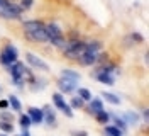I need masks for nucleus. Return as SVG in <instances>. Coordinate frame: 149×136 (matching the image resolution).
<instances>
[{
  "label": "nucleus",
  "mask_w": 149,
  "mask_h": 136,
  "mask_svg": "<svg viewBox=\"0 0 149 136\" xmlns=\"http://www.w3.org/2000/svg\"><path fill=\"white\" fill-rule=\"evenodd\" d=\"M24 10L14 0H0V17L3 20H22Z\"/></svg>",
  "instance_id": "obj_1"
},
{
  "label": "nucleus",
  "mask_w": 149,
  "mask_h": 136,
  "mask_svg": "<svg viewBox=\"0 0 149 136\" xmlns=\"http://www.w3.org/2000/svg\"><path fill=\"white\" fill-rule=\"evenodd\" d=\"M83 49H85L83 39H68L65 49H63V56H65L66 60L76 61V60L83 54Z\"/></svg>",
  "instance_id": "obj_2"
},
{
  "label": "nucleus",
  "mask_w": 149,
  "mask_h": 136,
  "mask_svg": "<svg viewBox=\"0 0 149 136\" xmlns=\"http://www.w3.org/2000/svg\"><path fill=\"white\" fill-rule=\"evenodd\" d=\"M19 60V49L15 44L7 43L0 51V65H3L5 68H9L12 63H15Z\"/></svg>",
  "instance_id": "obj_3"
},
{
  "label": "nucleus",
  "mask_w": 149,
  "mask_h": 136,
  "mask_svg": "<svg viewBox=\"0 0 149 136\" xmlns=\"http://www.w3.org/2000/svg\"><path fill=\"white\" fill-rule=\"evenodd\" d=\"M51 102H53V107L58 109V111H61L63 114H65L66 118H73V109L70 107V104L65 100L63 97V94H59V92H54L53 95H51Z\"/></svg>",
  "instance_id": "obj_4"
},
{
  "label": "nucleus",
  "mask_w": 149,
  "mask_h": 136,
  "mask_svg": "<svg viewBox=\"0 0 149 136\" xmlns=\"http://www.w3.org/2000/svg\"><path fill=\"white\" fill-rule=\"evenodd\" d=\"M26 63L29 65V68H31V70H37V72H49V65H47L42 58H39L37 54L31 53V51L26 53Z\"/></svg>",
  "instance_id": "obj_5"
},
{
  "label": "nucleus",
  "mask_w": 149,
  "mask_h": 136,
  "mask_svg": "<svg viewBox=\"0 0 149 136\" xmlns=\"http://www.w3.org/2000/svg\"><path fill=\"white\" fill-rule=\"evenodd\" d=\"M56 85H58V89H59V94H73V92H76V89H78V82L65 78V77H58Z\"/></svg>",
  "instance_id": "obj_6"
},
{
  "label": "nucleus",
  "mask_w": 149,
  "mask_h": 136,
  "mask_svg": "<svg viewBox=\"0 0 149 136\" xmlns=\"http://www.w3.org/2000/svg\"><path fill=\"white\" fill-rule=\"evenodd\" d=\"M42 114H44V124L47 128H56L58 126V118H56V109L51 106V104H44L42 106Z\"/></svg>",
  "instance_id": "obj_7"
},
{
  "label": "nucleus",
  "mask_w": 149,
  "mask_h": 136,
  "mask_svg": "<svg viewBox=\"0 0 149 136\" xmlns=\"http://www.w3.org/2000/svg\"><path fill=\"white\" fill-rule=\"evenodd\" d=\"M24 37H26L27 41H31V43H39V44H47V43H49V37H47L44 27L37 29L34 32H24Z\"/></svg>",
  "instance_id": "obj_8"
},
{
  "label": "nucleus",
  "mask_w": 149,
  "mask_h": 136,
  "mask_svg": "<svg viewBox=\"0 0 149 136\" xmlns=\"http://www.w3.org/2000/svg\"><path fill=\"white\" fill-rule=\"evenodd\" d=\"M83 111L86 112V114H90V116H95L97 112L103 111V100H102V97H93L90 102H86V104H85Z\"/></svg>",
  "instance_id": "obj_9"
},
{
  "label": "nucleus",
  "mask_w": 149,
  "mask_h": 136,
  "mask_svg": "<svg viewBox=\"0 0 149 136\" xmlns=\"http://www.w3.org/2000/svg\"><path fill=\"white\" fill-rule=\"evenodd\" d=\"M90 77L95 78L97 82H100L103 85H113L115 83V75H110V73H103V72H98V70H95L93 68L92 72H90Z\"/></svg>",
  "instance_id": "obj_10"
},
{
  "label": "nucleus",
  "mask_w": 149,
  "mask_h": 136,
  "mask_svg": "<svg viewBox=\"0 0 149 136\" xmlns=\"http://www.w3.org/2000/svg\"><path fill=\"white\" fill-rule=\"evenodd\" d=\"M26 114L29 116L31 123L36 124V126L42 124V121H44V114H42V109L41 107H34V106H31V107H27V112H26Z\"/></svg>",
  "instance_id": "obj_11"
},
{
  "label": "nucleus",
  "mask_w": 149,
  "mask_h": 136,
  "mask_svg": "<svg viewBox=\"0 0 149 136\" xmlns=\"http://www.w3.org/2000/svg\"><path fill=\"white\" fill-rule=\"evenodd\" d=\"M46 26V22L44 20H41V19H31V20H22V31L24 32H34L37 29H41V27Z\"/></svg>",
  "instance_id": "obj_12"
},
{
  "label": "nucleus",
  "mask_w": 149,
  "mask_h": 136,
  "mask_svg": "<svg viewBox=\"0 0 149 136\" xmlns=\"http://www.w3.org/2000/svg\"><path fill=\"white\" fill-rule=\"evenodd\" d=\"M119 116L127 123L129 128L130 126H139V121H141L139 112H136V111H125V112H119Z\"/></svg>",
  "instance_id": "obj_13"
},
{
  "label": "nucleus",
  "mask_w": 149,
  "mask_h": 136,
  "mask_svg": "<svg viewBox=\"0 0 149 136\" xmlns=\"http://www.w3.org/2000/svg\"><path fill=\"white\" fill-rule=\"evenodd\" d=\"M109 116H110V123L113 124L115 128H119L124 135H127V131H129V126H127V123L124 121V119L117 114V112H109Z\"/></svg>",
  "instance_id": "obj_14"
},
{
  "label": "nucleus",
  "mask_w": 149,
  "mask_h": 136,
  "mask_svg": "<svg viewBox=\"0 0 149 136\" xmlns=\"http://www.w3.org/2000/svg\"><path fill=\"white\" fill-rule=\"evenodd\" d=\"M102 100H105V102H109V104H112V106H120V102H122V99L117 95V94H113V92H110V90H103L102 94Z\"/></svg>",
  "instance_id": "obj_15"
},
{
  "label": "nucleus",
  "mask_w": 149,
  "mask_h": 136,
  "mask_svg": "<svg viewBox=\"0 0 149 136\" xmlns=\"http://www.w3.org/2000/svg\"><path fill=\"white\" fill-rule=\"evenodd\" d=\"M29 85V90L32 92H41L44 90L47 87V80H44V78H39V77H34V80L31 82V83H27Z\"/></svg>",
  "instance_id": "obj_16"
},
{
  "label": "nucleus",
  "mask_w": 149,
  "mask_h": 136,
  "mask_svg": "<svg viewBox=\"0 0 149 136\" xmlns=\"http://www.w3.org/2000/svg\"><path fill=\"white\" fill-rule=\"evenodd\" d=\"M59 77H65V78H70V80H74V82H80L81 73L73 70V68H63V70L59 72Z\"/></svg>",
  "instance_id": "obj_17"
},
{
  "label": "nucleus",
  "mask_w": 149,
  "mask_h": 136,
  "mask_svg": "<svg viewBox=\"0 0 149 136\" xmlns=\"http://www.w3.org/2000/svg\"><path fill=\"white\" fill-rule=\"evenodd\" d=\"M95 121H97V124H100V126H105V124H110V116H109V112L103 109L100 112H97L95 116Z\"/></svg>",
  "instance_id": "obj_18"
},
{
  "label": "nucleus",
  "mask_w": 149,
  "mask_h": 136,
  "mask_svg": "<svg viewBox=\"0 0 149 136\" xmlns=\"http://www.w3.org/2000/svg\"><path fill=\"white\" fill-rule=\"evenodd\" d=\"M7 100H9V107L12 111H15V112H20L22 111V102H20V99H19L17 95L10 94L9 97H7Z\"/></svg>",
  "instance_id": "obj_19"
},
{
  "label": "nucleus",
  "mask_w": 149,
  "mask_h": 136,
  "mask_svg": "<svg viewBox=\"0 0 149 136\" xmlns=\"http://www.w3.org/2000/svg\"><path fill=\"white\" fill-rule=\"evenodd\" d=\"M76 95L83 100L85 104H86V102H90V100L93 99V95H92V92H90V89H86V87H78V89H76Z\"/></svg>",
  "instance_id": "obj_20"
},
{
  "label": "nucleus",
  "mask_w": 149,
  "mask_h": 136,
  "mask_svg": "<svg viewBox=\"0 0 149 136\" xmlns=\"http://www.w3.org/2000/svg\"><path fill=\"white\" fill-rule=\"evenodd\" d=\"M103 135L105 136H124V133L119 128H115L113 124H105L103 126Z\"/></svg>",
  "instance_id": "obj_21"
},
{
  "label": "nucleus",
  "mask_w": 149,
  "mask_h": 136,
  "mask_svg": "<svg viewBox=\"0 0 149 136\" xmlns=\"http://www.w3.org/2000/svg\"><path fill=\"white\" fill-rule=\"evenodd\" d=\"M70 107H71V109H81V111H83L85 102L80 99L78 95H73V97H71V100H70Z\"/></svg>",
  "instance_id": "obj_22"
},
{
  "label": "nucleus",
  "mask_w": 149,
  "mask_h": 136,
  "mask_svg": "<svg viewBox=\"0 0 149 136\" xmlns=\"http://www.w3.org/2000/svg\"><path fill=\"white\" fill-rule=\"evenodd\" d=\"M19 126L22 128V129H29V128L32 126V123H31L27 114H20L19 116Z\"/></svg>",
  "instance_id": "obj_23"
},
{
  "label": "nucleus",
  "mask_w": 149,
  "mask_h": 136,
  "mask_svg": "<svg viewBox=\"0 0 149 136\" xmlns=\"http://www.w3.org/2000/svg\"><path fill=\"white\" fill-rule=\"evenodd\" d=\"M129 39H130L132 44H142V43H144V36H142L141 32H130Z\"/></svg>",
  "instance_id": "obj_24"
},
{
  "label": "nucleus",
  "mask_w": 149,
  "mask_h": 136,
  "mask_svg": "<svg viewBox=\"0 0 149 136\" xmlns=\"http://www.w3.org/2000/svg\"><path fill=\"white\" fill-rule=\"evenodd\" d=\"M0 121H3V123H14V114L10 111H0Z\"/></svg>",
  "instance_id": "obj_25"
},
{
  "label": "nucleus",
  "mask_w": 149,
  "mask_h": 136,
  "mask_svg": "<svg viewBox=\"0 0 149 136\" xmlns=\"http://www.w3.org/2000/svg\"><path fill=\"white\" fill-rule=\"evenodd\" d=\"M0 131L5 133V135H10V133H14V124H12V123H3V121H0Z\"/></svg>",
  "instance_id": "obj_26"
},
{
  "label": "nucleus",
  "mask_w": 149,
  "mask_h": 136,
  "mask_svg": "<svg viewBox=\"0 0 149 136\" xmlns=\"http://www.w3.org/2000/svg\"><path fill=\"white\" fill-rule=\"evenodd\" d=\"M19 5L22 7L24 12H26V10H29V9L34 7V0H19Z\"/></svg>",
  "instance_id": "obj_27"
},
{
  "label": "nucleus",
  "mask_w": 149,
  "mask_h": 136,
  "mask_svg": "<svg viewBox=\"0 0 149 136\" xmlns=\"http://www.w3.org/2000/svg\"><path fill=\"white\" fill-rule=\"evenodd\" d=\"M70 136H88V133L81 131V129H73V131H70Z\"/></svg>",
  "instance_id": "obj_28"
},
{
  "label": "nucleus",
  "mask_w": 149,
  "mask_h": 136,
  "mask_svg": "<svg viewBox=\"0 0 149 136\" xmlns=\"http://www.w3.org/2000/svg\"><path fill=\"white\" fill-rule=\"evenodd\" d=\"M9 107V100L7 99H0V111H7Z\"/></svg>",
  "instance_id": "obj_29"
},
{
  "label": "nucleus",
  "mask_w": 149,
  "mask_h": 136,
  "mask_svg": "<svg viewBox=\"0 0 149 136\" xmlns=\"http://www.w3.org/2000/svg\"><path fill=\"white\" fill-rule=\"evenodd\" d=\"M141 116H142V123L144 124H148V107H142V111H141Z\"/></svg>",
  "instance_id": "obj_30"
},
{
  "label": "nucleus",
  "mask_w": 149,
  "mask_h": 136,
  "mask_svg": "<svg viewBox=\"0 0 149 136\" xmlns=\"http://www.w3.org/2000/svg\"><path fill=\"white\" fill-rule=\"evenodd\" d=\"M15 136H32V135H31L29 129H22V133H20V135H15Z\"/></svg>",
  "instance_id": "obj_31"
},
{
  "label": "nucleus",
  "mask_w": 149,
  "mask_h": 136,
  "mask_svg": "<svg viewBox=\"0 0 149 136\" xmlns=\"http://www.w3.org/2000/svg\"><path fill=\"white\" fill-rule=\"evenodd\" d=\"M0 136H7V135H5V133H0Z\"/></svg>",
  "instance_id": "obj_32"
},
{
  "label": "nucleus",
  "mask_w": 149,
  "mask_h": 136,
  "mask_svg": "<svg viewBox=\"0 0 149 136\" xmlns=\"http://www.w3.org/2000/svg\"><path fill=\"white\" fill-rule=\"evenodd\" d=\"M2 90H3V89H2V85H0V94H2Z\"/></svg>",
  "instance_id": "obj_33"
}]
</instances>
